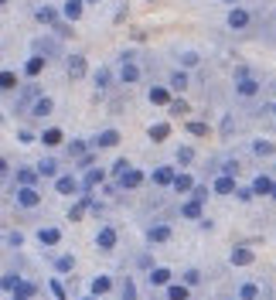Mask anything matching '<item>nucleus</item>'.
Returning a JSON list of instances; mask_svg holds the SVG:
<instances>
[{"mask_svg":"<svg viewBox=\"0 0 276 300\" xmlns=\"http://www.w3.org/2000/svg\"><path fill=\"white\" fill-rule=\"evenodd\" d=\"M246 24H249V14H246V11H232L229 14V27L239 31V27H246Z\"/></svg>","mask_w":276,"mask_h":300,"instance_id":"2eb2a0df","label":"nucleus"},{"mask_svg":"<svg viewBox=\"0 0 276 300\" xmlns=\"http://www.w3.org/2000/svg\"><path fill=\"white\" fill-rule=\"evenodd\" d=\"M171 113H188V106H184L181 99H177V103H171Z\"/></svg>","mask_w":276,"mask_h":300,"instance_id":"de8ad7c7","label":"nucleus"},{"mask_svg":"<svg viewBox=\"0 0 276 300\" xmlns=\"http://www.w3.org/2000/svg\"><path fill=\"white\" fill-rule=\"evenodd\" d=\"M225 4H232V0H225Z\"/></svg>","mask_w":276,"mask_h":300,"instance_id":"5fc2aeb1","label":"nucleus"},{"mask_svg":"<svg viewBox=\"0 0 276 300\" xmlns=\"http://www.w3.org/2000/svg\"><path fill=\"white\" fill-rule=\"evenodd\" d=\"M171 185H174V191H181V195H184V191H191V188H195V181H191L188 174H174Z\"/></svg>","mask_w":276,"mask_h":300,"instance_id":"1a4fd4ad","label":"nucleus"},{"mask_svg":"<svg viewBox=\"0 0 276 300\" xmlns=\"http://www.w3.org/2000/svg\"><path fill=\"white\" fill-rule=\"evenodd\" d=\"M235 93H239V96H256V93H259V82L246 75V79H239V82H235Z\"/></svg>","mask_w":276,"mask_h":300,"instance_id":"7ed1b4c3","label":"nucleus"},{"mask_svg":"<svg viewBox=\"0 0 276 300\" xmlns=\"http://www.w3.org/2000/svg\"><path fill=\"white\" fill-rule=\"evenodd\" d=\"M35 177H38V171H31V167H21V171H17V181H21L24 188L35 185Z\"/></svg>","mask_w":276,"mask_h":300,"instance_id":"412c9836","label":"nucleus"},{"mask_svg":"<svg viewBox=\"0 0 276 300\" xmlns=\"http://www.w3.org/2000/svg\"><path fill=\"white\" fill-rule=\"evenodd\" d=\"M14 297L17 300H31L35 297V283H17V287H14Z\"/></svg>","mask_w":276,"mask_h":300,"instance_id":"f3484780","label":"nucleus"},{"mask_svg":"<svg viewBox=\"0 0 276 300\" xmlns=\"http://www.w3.org/2000/svg\"><path fill=\"white\" fill-rule=\"evenodd\" d=\"M85 300H96V297H85Z\"/></svg>","mask_w":276,"mask_h":300,"instance_id":"603ef678","label":"nucleus"},{"mask_svg":"<svg viewBox=\"0 0 276 300\" xmlns=\"http://www.w3.org/2000/svg\"><path fill=\"white\" fill-rule=\"evenodd\" d=\"M89 4H96V0H89Z\"/></svg>","mask_w":276,"mask_h":300,"instance_id":"864d4df0","label":"nucleus"},{"mask_svg":"<svg viewBox=\"0 0 276 300\" xmlns=\"http://www.w3.org/2000/svg\"><path fill=\"white\" fill-rule=\"evenodd\" d=\"M269 188H273V181H269L266 174H259V177H256V185L249 188V191H253V195H269Z\"/></svg>","mask_w":276,"mask_h":300,"instance_id":"9b49d317","label":"nucleus"},{"mask_svg":"<svg viewBox=\"0 0 276 300\" xmlns=\"http://www.w3.org/2000/svg\"><path fill=\"white\" fill-rule=\"evenodd\" d=\"M188 130H191L195 137H205V133H208V127H205V123H188Z\"/></svg>","mask_w":276,"mask_h":300,"instance_id":"ea45409f","label":"nucleus"},{"mask_svg":"<svg viewBox=\"0 0 276 300\" xmlns=\"http://www.w3.org/2000/svg\"><path fill=\"white\" fill-rule=\"evenodd\" d=\"M58 269H62V273H65V269H72V256H62V259H58Z\"/></svg>","mask_w":276,"mask_h":300,"instance_id":"a18cd8bd","label":"nucleus"},{"mask_svg":"<svg viewBox=\"0 0 276 300\" xmlns=\"http://www.w3.org/2000/svg\"><path fill=\"white\" fill-rule=\"evenodd\" d=\"M119 79L127 82V85H133V82L140 79V69L133 65V62H123V72H119Z\"/></svg>","mask_w":276,"mask_h":300,"instance_id":"423d86ee","label":"nucleus"},{"mask_svg":"<svg viewBox=\"0 0 276 300\" xmlns=\"http://www.w3.org/2000/svg\"><path fill=\"white\" fill-rule=\"evenodd\" d=\"M4 171H7V164H4V161H0V174H4Z\"/></svg>","mask_w":276,"mask_h":300,"instance_id":"8fccbe9b","label":"nucleus"},{"mask_svg":"<svg viewBox=\"0 0 276 300\" xmlns=\"http://www.w3.org/2000/svg\"><path fill=\"white\" fill-rule=\"evenodd\" d=\"M17 201H21L24 208H35L38 201H41V195H38L35 188H21V191H17Z\"/></svg>","mask_w":276,"mask_h":300,"instance_id":"f03ea898","label":"nucleus"},{"mask_svg":"<svg viewBox=\"0 0 276 300\" xmlns=\"http://www.w3.org/2000/svg\"><path fill=\"white\" fill-rule=\"evenodd\" d=\"M79 188V181L75 177H58V195H72Z\"/></svg>","mask_w":276,"mask_h":300,"instance_id":"6ab92c4d","label":"nucleus"},{"mask_svg":"<svg viewBox=\"0 0 276 300\" xmlns=\"http://www.w3.org/2000/svg\"><path fill=\"white\" fill-rule=\"evenodd\" d=\"M167 300H188V287H167Z\"/></svg>","mask_w":276,"mask_h":300,"instance_id":"393cba45","label":"nucleus"},{"mask_svg":"<svg viewBox=\"0 0 276 300\" xmlns=\"http://www.w3.org/2000/svg\"><path fill=\"white\" fill-rule=\"evenodd\" d=\"M171 181H174L171 167H157V171H154V185H171Z\"/></svg>","mask_w":276,"mask_h":300,"instance_id":"dca6fc26","label":"nucleus"},{"mask_svg":"<svg viewBox=\"0 0 276 300\" xmlns=\"http://www.w3.org/2000/svg\"><path fill=\"white\" fill-rule=\"evenodd\" d=\"M96 143H99V147H116V143H119V133H116V130H103V133L96 137Z\"/></svg>","mask_w":276,"mask_h":300,"instance_id":"6e6552de","label":"nucleus"},{"mask_svg":"<svg viewBox=\"0 0 276 300\" xmlns=\"http://www.w3.org/2000/svg\"><path fill=\"white\" fill-rule=\"evenodd\" d=\"M69 75H72V79H82V75H85V58H82V55H72L69 58Z\"/></svg>","mask_w":276,"mask_h":300,"instance_id":"39448f33","label":"nucleus"},{"mask_svg":"<svg viewBox=\"0 0 276 300\" xmlns=\"http://www.w3.org/2000/svg\"><path fill=\"white\" fill-rule=\"evenodd\" d=\"M55 171H58V164H55V161H41V164H38V174H48V177H51Z\"/></svg>","mask_w":276,"mask_h":300,"instance_id":"473e14b6","label":"nucleus"},{"mask_svg":"<svg viewBox=\"0 0 276 300\" xmlns=\"http://www.w3.org/2000/svg\"><path fill=\"white\" fill-rule=\"evenodd\" d=\"M253 263V249H232V266H249Z\"/></svg>","mask_w":276,"mask_h":300,"instance_id":"0eeeda50","label":"nucleus"},{"mask_svg":"<svg viewBox=\"0 0 276 300\" xmlns=\"http://www.w3.org/2000/svg\"><path fill=\"white\" fill-rule=\"evenodd\" d=\"M4 4H7V0H0V7H4Z\"/></svg>","mask_w":276,"mask_h":300,"instance_id":"3c124183","label":"nucleus"},{"mask_svg":"<svg viewBox=\"0 0 276 300\" xmlns=\"http://www.w3.org/2000/svg\"><path fill=\"white\" fill-rule=\"evenodd\" d=\"M14 85H17V75H14V72H0V89L7 93V89H14Z\"/></svg>","mask_w":276,"mask_h":300,"instance_id":"b1692460","label":"nucleus"},{"mask_svg":"<svg viewBox=\"0 0 276 300\" xmlns=\"http://www.w3.org/2000/svg\"><path fill=\"white\" fill-rule=\"evenodd\" d=\"M41 69H45V58H31V62H27V75H38V72H41Z\"/></svg>","mask_w":276,"mask_h":300,"instance_id":"c85d7f7f","label":"nucleus"},{"mask_svg":"<svg viewBox=\"0 0 276 300\" xmlns=\"http://www.w3.org/2000/svg\"><path fill=\"white\" fill-rule=\"evenodd\" d=\"M119 185H123V188H140V185H143V174L133 171V167H127V171L119 174Z\"/></svg>","mask_w":276,"mask_h":300,"instance_id":"f257e3e1","label":"nucleus"},{"mask_svg":"<svg viewBox=\"0 0 276 300\" xmlns=\"http://www.w3.org/2000/svg\"><path fill=\"white\" fill-rule=\"evenodd\" d=\"M181 62H184V65H188V69H191V65H198V62H201V58H198L195 51H184V55H181Z\"/></svg>","mask_w":276,"mask_h":300,"instance_id":"4c0bfd02","label":"nucleus"},{"mask_svg":"<svg viewBox=\"0 0 276 300\" xmlns=\"http://www.w3.org/2000/svg\"><path fill=\"white\" fill-rule=\"evenodd\" d=\"M51 109H55V103H51V99H38L31 113H35V116H48V113H51Z\"/></svg>","mask_w":276,"mask_h":300,"instance_id":"4be33fe9","label":"nucleus"},{"mask_svg":"<svg viewBox=\"0 0 276 300\" xmlns=\"http://www.w3.org/2000/svg\"><path fill=\"white\" fill-rule=\"evenodd\" d=\"M184 85H188V75H184V72H174V75H171V89H177V93H181Z\"/></svg>","mask_w":276,"mask_h":300,"instance_id":"bb28decb","label":"nucleus"},{"mask_svg":"<svg viewBox=\"0 0 276 300\" xmlns=\"http://www.w3.org/2000/svg\"><path fill=\"white\" fill-rule=\"evenodd\" d=\"M215 191H219V195H232V191H235V181H232V177H225V174H222L219 181H215Z\"/></svg>","mask_w":276,"mask_h":300,"instance_id":"a211bd4d","label":"nucleus"},{"mask_svg":"<svg viewBox=\"0 0 276 300\" xmlns=\"http://www.w3.org/2000/svg\"><path fill=\"white\" fill-rule=\"evenodd\" d=\"M184 280H188V283H198V280H201V273H198V269H188V273H184Z\"/></svg>","mask_w":276,"mask_h":300,"instance_id":"49530a36","label":"nucleus"},{"mask_svg":"<svg viewBox=\"0 0 276 300\" xmlns=\"http://www.w3.org/2000/svg\"><path fill=\"white\" fill-rule=\"evenodd\" d=\"M123 300H137V287H133V280L123 283Z\"/></svg>","mask_w":276,"mask_h":300,"instance_id":"e433bc0d","label":"nucleus"},{"mask_svg":"<svg viewBox=\"0 0 276 300\" xmlns=\"http://www.w3.org/2000/svg\"><path fill=\"white\" fill-rule=\"evenodd\" d=\"M269 195H273V198H276V181H273V188H269Z\"/></svg>","mask_w":276,"mask_h":300,"instance_id":"09e8293b","label":"nucleus"},{"mask_svg":"<svg viewBox=\"0 0 276 300\" xmlns=\"http://www.w3.org/2000/svg\"><path fill=\"white\" fill-rule=\"evenodd\" d=\"M48 143V147H58L62 143V130H45V137H41Z\"/></svg>","mask_w":276,"mask_h":300,"instance_id":"a878e982","label":"nucleus"},{"mask_svg":"<svg viewBox=\"0 0 276 300\" xmlns=\"http://www.w3.org/2000/svg\"><path fill=\"white\" fill-rule=\"evenodd\" d=\"M177 161H181V164H191V161H195V150H191V147H181V150H177Z\"/></svg>","mask_w":276,"mask_h":300,"instance_id":"72a5a7b5","label":"nucleus"},{"mask_svg":"<svg viewBox=\"0 0 276 300\" xmlns=\"http://www.w3.org/2000/svg\"><path fill=\"white\" fill-rule=\"evenodd\" d=\"M256 154H273V143H269V140H259V143H256Z\"/></svg>","mask_w":276,"mask_h":300,"instance_id":"58836bf2","label":"nucleus"},{"mask_svg":"<svg viewBox=\"0 0 276 300\" xmlns=\"http://www.w3.org/2000/svg\"><path fill=\"white\" fill-rule=\"evenodd\" d=\"M0 287H4V290H14V287H17V277H14V273H7V277L0 280Z\"/></svg>","mask_w":276,"mask_h":300,"instance_id":"a19ab883","label":"nucleus"},{"mask_svg":"<svg viewBox=\"0 0 276 300\" xmlns=\"http://www.w3.org/2000/svg\"><path fill=\"white\" fill-rule=\"evenodd\" d=\"M96 243H99V249H113V246H116V232L109 229V225H106V229H99Z\"/></svg>","mask_w":276,"mask_h":300,"instance_id":"20e7f679","label":"nucleus"},{"mask_svg":"<svg viewBox=\"0 0 276 300\" xmlns=\"http://www.w3.org/2000/svg\"><path fill=\"white\" fill-rule=\"evenodd\" d=\"M167 133H171V127H167V123H157V127L150 130V137H154V140H164Z\"/></svg>","mask_w":276,"mask_h":300,"instance_id":"7c9ffc66","label":"nucleus"},{"mask_svg":"<svg viewBox=\"0 0 276 300\" xmlns=\"http://www.w3.org/2000/svg\"><path fill=\"white\" fill-rule=\"evenodd\" d=\"M72 154H75V157H82V154H85V143H82V140H75V143H72Z\"/></svg>","mask_w":276,"mask_h":300,"instance_id":"37998d69","label":"nucleus"},{"mask_svg":"<svg viewBox=\"0 0 276 300\" xmlns=\"http://www.w3.org/2000/svg\"><path fill=\"white\" fill-rule=\"evenodd\" d=\"M181 215H184V219H201V201H184Z\"/></svg>","mask_w":276,"mask_h":300,"instance_id":"9d476101","label":"nucleus"},{"mask_svg":"<svg viewBox=\"0 0 276 300\" xmlns=\"http://www.w3.org/2000/svg\"><path fill=\"white\" fill-rule=\"evenodd\" d=\"M103 177H106L103 171H89V174H85V188H92V185H99V181H103Z\"/></svg>","mask_w":276,"mask_h":300,"instance_id":"f704fd0d","label":"nucleus"},{"mask_svg":"<svg viewBox=\"0 0 276 300\" xmlns=\"http://www.w3.org/2000/svg\"><path fill=\"white\" fill-rule=\"evenodd\" d=\"M239 293H242V300H256V297H259V287H256V283H246Z\"/></svg>","mask_w":276,"mask_h":300,"instance_id":"cd10ccee","label":"nucleus"},{"mask_svg":"<svg viewBox=\"0 0 276 300\" xmlns=\"http://www.w3.org/2000/svg\"><path fill=\"white\" fill-rule=\"evenodd\" d=\"M96 85H99V89L109 85V69H99V72H96Z\"/></svg>","mask_w":276,"mask_h":300,"instance_id":"c9c22d12","label":"nucleus"},{"mask_svg":"<svg viewBox=\"0 0 276 300\" xmlns=\"http://www.w3.org/2000/svg\"><path fill=\"white\" fill-rule=\"evenodd\" d=\"M65 17H69V21H79L82 17V0H65Z\"/></svg>","mask_w":276,"mask_h":300,"instance_id":"f8f14e48","label":"nucleus"},{"mask_svg":"<svg viewBox=\"0 0 276 300\" xmlns=\"http://www.w3.org/2000/svg\"><path fill=\"white\" fill-rule=\"evenodd\" d=\"M109 287H113V283H109V277H96V280H92V293H96V297H99V293H106Z\"/></svg>","mask_w":276,"mask_h":300,"instance_id":"5701e85b","label":"nucleus"},{"mask_svg":"<svg viewBox=\"0 0 276 300\" xmlns=\"http://www.w3.org/2000/svg\"><path fill=\"white\" fill-rule=\"evenodd\" d=\"M38 239H41L45 246H58V239H62V232H58V229H41V232H38Z\"/></svg>","mask_w":276,"mask_h":300,"instance_id":"4468645a","label":"nucleus"},{"mask_svg":"<svg viewBox=\"0 0 276 300\" xmlns=\"http://www.w3.org/2000/svg\"><path fill=\"white\" fill-rule=\"evenodd\" d=\"M51 293H55L58 300H65V287H62V283H58V280H55V283H51Z\"/></svg>","mask_w":276,"mask_h":300,"instance_id":"c03bdc74","label":"nucleus"},{"mask_svg":"<svg viewBox=\"0 0 276 300\" xmlns=\"http://www.w3.org/2000/svg\"><path fill=\"white\" fill-rule=\"evenodd\" d=\"M38 21L41 24H55V11H51V7H41V11H38Z\"/></svg>","mask_w":276,"mask_h":300,"instance_id":"2f4dec72","label":"nucleus"},{"mask_svg":"<svg viewBox=\"0 0 276 300\" xmlns=\"http://www.w3.org/2000/svg\"><path fill=\"white\" fill-rule=\"evenodd\" d=\"M167 239H171V229H167V225H154V229H150V243H167Z\"/></svg>","mask_w":276,"mask_h":300,"instance_id":"ddd939ff","label":"nucleus"},{"mask_svg":"<svg viewBox=\"0 0 276 300\" xmlns=\"http://www.w3.org/2000/svg\"><path fill=\"white\" fill-rule=\"evenodd\" d=\"M150 103L164 106V103H167V89H150Z\"/></svg>","mask_w":276,"mask_h":300,"instance_id":"c756f323","label":"nucleus"},{"mask_svg":"<svg viewBox=\"0 0 276 300\" xmlns=\"http://www.w3.org/2000/svg\"><path fill=\"white\" fill-rule=\"evenodd\" d=\"M167 280H171V269H164V266H157V269L150 273V283H157V287H164Z\"/></svg>","mask_w":276,"mask_h":300,"instance_id":"aec40b11","label":"nucleus"},{"mask_svg":"<svg viewBox=\"0 0 276 300\" xmlns=\"http://www.w3.org/2000/svg\"><path fill=\"white\" fill-rule=\"evenodd\" d=\"M38 51H45V55H55V45H51V41H38Z\"/></svg>","mask_w":276,"mask_h":300,"instance_id":"79ce46f5","label":"nucleus"}]
</instances>
